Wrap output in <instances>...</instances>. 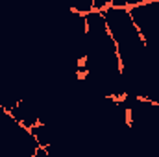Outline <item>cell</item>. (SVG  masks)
<instances>
[{
    "instance_id": "1",
    "label": "cell",
    "mask_w": 159,
    "mask_h": 157,
    "mask_svg": "<svg viewBox=\"0 0 159 157\" xmlns=\"http://www.w3.org/2000/svg\"><path fill=\"white\" fill-rule=\"evenodd\" d=\"M107 98L111 100V102H115V104H122V102H126L128 100V92H120V94H107Z\"/></svg>"
},
{
    "instance_id": "2",
    "label": "cell",
    "mask_w": 159,
    "mask_h": 157,
    "mask_svg": "<svg viewBox=\"0 0 159 157\" xmlns=\"http://www.w3.org/2000/svg\"><path fill=\"white\" fill-rule=\"evenodd\" d=\"M124 120H126V126H128V128L133 126V109H131V107H126V109H124Z\"/></svg>"
},
{
    "instance_id": "3",
    "label": "cell",
    "mask_w": 159,
    "mask_h": 157,
    "mask_svg": "<svg viewBox=\"0 0 159 157\" xmlns=\"http://www.w3.org/2000/svg\"><path fill=\"white\" fill-rule=\"evenodd\" d=\"M115 56H117V65H119V74H124V63H122V54H120V48H115Z\"/></svg>"
},
{
    "instance_id": "4",
    "label": "cell",
    "mask_w": 159,
    "mask_h": 157,
    "mask_svg": "<svg viewBox=\"0 0 159 157\" xmlns=\"http://www.w3.org/2000/svg\"><path fill=\"white\" fill-rule=\"evenodd\" d=\"M69 9H70V13H76V15H80L81 19H85V17H89V15H91V11H89V9H78V7H74V6H72V7H69Z\"/></svg>"
},
{
    "instance_id": "5",
    "label": "cell",
    "mask_w": 159,
    "mask_h": 157,
    "mask_svg": "<svg viewBox=\"0 0 159 157\" xmlns=\"http://www.w3.org/2000/svg\"><path fill=\"white\" fill-rule=\"evenodd\" d=\"M87 76H89V69H78V70H76V78H78L80 81H83Z\"/></svg>"
},
{
    "instance_id": "6",
    "label": "cell",
    "mask_w": 159,
    "mask_h": 157,
    "mask_svg": "<svg viewBox=\"0 0 159 157\" xmlns=\"http://www.w3.org/2000/svg\"><path fill=\"white\" fill-rule=\"evenodd\" d=\"M87 56H80L78 59H76V65H78V69H85L87 67Z\"/></svg>"
},
{
    "instance_id": "7",
    "label": "cell",
    "mask_w": 159,
    "mask_h": 157,
    "mask_svg": "<svg viewBox=\"0 0 159 157\" xmlns=\"http://www.w3.org/2000/svg\"><path fill=\"white\" fill-rule=\"evenodd\" d=\"M91 32V22L87 20V17L83 19V34H89Z\"/></svg>"
},
{
    "instance_id": "8",
    "label": "cell",
    "mask_w": 159,
    "mask_h": 157,
    "mask_svg": "<svg viewBox=\"0 0 159 157\" xmlns=\"http://www.w3.org/2000/svg\"><path fill=\"white\" fill-rule=\"evenodd\" d=\"M106 34L109 35V39L115 41V37H113V32H111V28H109V24H107V22H106Z\"/></svg>"
},
{
    "instance_id": "9",
    "label": "cell",
    "mask_w": 159,
    "mask_h": 157,
    "mask_svg": "<svg viewBox=\"0 0 159 157\" xmlns=\"http://www.w3.org/2000/svg\"><path fill=\"white\" fill-rule=\"evenodd\" d=\"M32 126H34V128H43L44 124H43V120H39V118H37V120H35V122H34Z\"/></svg>"
},
{
    "instance_id": "10",
    "label": "cell",
    "mask_w": 159,
    "mask_h": 157,
    "mask_svg": "<svg viewBox=\"0 0 159 157\" xmlns=\"http://www.w3.org/2000/svg\"><path fill=\"white\" fill-rule=\"evenodd\" d=\"M137 100H139V102H146V104H150V98H148V96H137Z\"/></svg>"
},
{
    "instance_id": "11",
    "label": "cell",
    "mask_w": 159,
    "mask_h": 157,
    "mask_svg": "<svg viewBox=\"0 0 159 157\" xmlns=\"http://www.w3.org/2000/svg\"><path fill=\"white\" fill-rule=\"evenodd\" d=\"M150 104H152L154 107H157V105H159V102H157V100H150Z\"/></svg>"
},
{
    "instance_id": "12",
    "label": "cell",
    "mask_w": 159,
    "mask_h": 157,
    "mask_svg": "<svg viewBox=\"0 0 159 157\" xmlns=\"http://www.w3.org/2000/svg\"><path fill=\"white\" fill-rule=\"evenodd\" d=\"M93 4H94V0H93Z\"/></svg>"
}]
</instances>
